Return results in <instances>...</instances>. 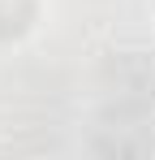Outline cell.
<instances>
[{
	"label": "cell",
	"instance_id": "cell-2",
	"mask_svg": "<svg viewBox=\"0 0 155 160\" xmlns=\"http://www.w3.org/2000/svg\"><path fill=\"white\" fill-rule=\"evenodd\" d=\"M91 147L99 156H116V160L151 156L155 152V112L103 104L95 126H91Z\"/></svg>",
	"mask_w": 155,
	"mask_h": 160
},
{
	"label": "cell",
	"instance_id": "cell-3",
	"mask_svg": "<svg viewBox=\"0 0 155 160\" xmlns=\"http://www.w3.org/2000/svg\"><path fill=\"white\" fill-rule=\"evenodd\" d=\"M39 22V0H0V43L26 39Z\"/></svg>",
	"mask_w": 155,
	"mask_h": 160
},
{
	"label": "cell",
	"instance_id": "cell-1",
	"mask_svg": "<svg viewBox=\"0 0 155 160\" xmlns=\"http://www.w3.org/2000/svg\"><path fill=\"white\" fill-rule=\"evenodd\" d=\"M99 100L112 108L155 112V52H147V48L108 52L99 65Z\"/></svg>",
	"mask_w": 155,
	"mask_h": 160
}]
</instances>
